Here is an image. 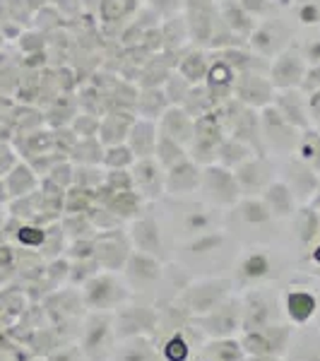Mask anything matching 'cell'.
Wrapping results in <instances>:
<instances>
[{
	"label": "cell",
	"instance_id": "obj_2",
	"mask_svg": "<svg viewBox=\"0 0 320 361\" xmlns=\"http://www.w3.org/2000/svg\"><path fill=\"white\" fill-rule=\"evenodd\" d=\"M226 137V128H224V116L222 109H214L205 116L195 121V135H193V154L195 161H212L217 159V149Z\"/></svg>",
	"mask_w": 320,
	"mask_h": 361
},
{
	"label": "cell",
	"instance_id": "obj_8",
	"mask_svg": "<svg viewBox=\"0 0 320 361\" xmlns=\"http://www.w3.org/2000/svg\"><path fill=\"white\" fill-rule=\"evenodd\" d=\"M214 20H217V10L212 5H188L185 8V22H188V37L190 44L205 49L212 39Z\"/></svg>",
	"mask_w": 320,
	"mask_h": 361
},
{
	"label": "cell",
	"instance_id": "obj_48",
	"mask_svg": "<svg viewBox=\"0 0 320 361\" xmlns=\"http://www.w3.org/2000/svg\"><path fill=\"white\" fill-rule=\"evenodd\" d=\"M318 126H320V123H318Z\"/></svg>",
	"mask_w": 320,
	"mask_h": 361
},
{
	"label": "cell",
	"instance_id": "obj_26",
	"mask_svg": "<svg viewBox=\"0 0 320 361\" xmlns=\"http://www.w3.org/2000/svg\"><path fill=\"white\" fill-rule=\"evenodd\" d=\"M241 46H246V39L238 37L236 32H231V29L226 27L217 15V20H214V29H212V39H209L207 49L224 51V49H241Z\"/></svg>",
	"mask_w": 320,
	"mask_h": 361
},
{
	"label": "cell",
	"instance_id": "obj_46",
	"mask_svg": "<svg viewBox=\"0 0 320 361\" xmlns=\"http://www.w3.org/2000/svg\"><path fill=\"white\" fill-rule=\"evenodd\" d=\"M188 226H190V229H205V226H207V217H205V214H200V212L190 214V217H188Z\"/></svg>",
	"mask_w": 320,
	"mask_h": 361
},
{
	"label": "cell",
	"instance_id": "obj_23",
	"mask_svg": "<svg viewBox=\"0 0 320 361\" xmlns=\"http://www.w3.org/2000/svg\"><path fill=\"white\" fill-rule=\"evenodd\" d=\"M154 154H156V161H159L164 169H173V166L183 164V161L188 159L183 145L176 142V140H171V137H166V135H161V133H159V137H156Z\"/></svg>",
	"mask_w": 320,
	"mask_h": 361
},
{
	"label": "cell",
	"instance_id": "obj_38",
	"mask_svg": "<svg viewBox=\"0 0 320 361\" xmlns=\"http://www.w3.org/2000/svg\"><path fill=\"white\" fill-rule=\"evenodd\" d=\"M299 22L306 27L320 25V5L313 3V0H306V3L299 5Z\"/></svg>",
	"mask_w": 320,
	"mask_h": 361
},
{
	"label": "cell",
	"instance_id": "obj_47",
	"mask_svg": "<svg viewBox=\"0 0 320 361\" xmlns=\"http://www.w3.org/2000/svg\"><path fill=\"white\" fill-rule=\"evenodd\" d=\"M316 258H318V260H320V248H318V253H316Z\"/></svg>",
	"mask_w": 320,
	"mask_h": 361
},
{
	"label": "cell",
	"instance_id": "obj_22",
	"mask_svg": "<svg viewBox=\"0 0 320 361\" xmlns=\"http://www.w3.org/2000/svg\"><path fill=\"white\" fill-rule=\"evenodd\" d=\"M260 128H263V135H267L270 140L289 137L296 133V128L289 126L272 104H267V106L260 109Z\"/></svg>",
	"mask_w": 320,
	"mask_h": 361
},
{
	"label": "cell",
	"instance_id": "obj_27",
	"mask_svg": "<svg viewBox=\"0 0 320 361\" xmlns=\"http://www.w3.org/2000/svg\"><path fill=\"white\" fill-rule=\"evenodd\" d=\"M104 152H106V147L99 142V137H80L70 154L82 164H99V161H104Z\"/></svg>",
	"mask_w": 320,
	"mask_h": 361
},
{
	"label": "cell",
	"instance_id": "obj_44",
	"mask_svg": "<svg viewBox=\"0 0 320 361\" xmlns=\"http://www.w3.org/2000/svg\"><path fill=\"white\" fill-rule=\"evenodd\" d=\"M224 238L219 236V234H207V236H202L200 241H195L193 246V253H205V250H212V248H217L219 243H222Z\"/></svg>",
	"mask_w": 320,
	"mask_h": 361
},
{
	"label": "cell",
	"instance_id": "obj_32",
	"mask_svg": "<svg viewBox=\"0 0 320 361\" xmlns=\"http://www.w3.org/2000/svg\"><path fill=\"white\" fill-rule=\"evenodd\" d=\"M99 116H92V114H78L75 116V121L70 123V128L75 130V135L78 137H97L99 133Z\"/></svg>",
	"mask_w": 320,
	"mask_h": 361
},
{
	"label": "cell",
	"instance_id": "obj_3",
	"mask_svg": "<svg viewBox=\"0 0 320 361\" xmlns=\"http://www.w3.org/2000/svg\"><path fill=\"white\" fill-rule=\"evenodd\" d=\"M306 70L308 63L304 61V54L296 46H289L279 56L272 58L267 73H270V82L275 90H301Z\"/></svg>",
	"mask_w": 320,
	"mask_h": 361
},
{
	"label": "cell",
	"instance_id": "obj_5",
	"mask_svg": "<svg viewBox=\"0 0 320 361\" xmlns=\"http://www.w3.org/2000/svg\"><path fill=\"white\" fill-rule=\"evenodd\" d=\"M275 87L263 73H238L234 82V99L251 109H263L275 99Z\"/></svg>",
	"mask_w": 320,
	"mask_h": 361
},
{
	"label": "cell",
	"instance_id": "obj_24",
	"mask_svg": "<svg viewBox=\"0 0 320 361\" xmlns=\"http://www.w3.org/2000/svg\"><path fill=\"white\" fill-rule=\"evenodd\" d=\"M253 154L255 152L246 142H241V140H236V137H229V135L224 137V142L219 145V149H217V159L222 161V166H238L251 159Z\"/></svg>",
	"mask_w": 320,
	"mask_h": 361
},
{
	"label": "cell",
	"instance_id": "obj_35",
	"mask_svg": "<svg viewBox=\"0 0 320 361\" xmlns=\"http://www.w3.org/2000/svg\"><path fill=\"white\" fill-rule=\"evenodd\" d=\"M104 183L111 190H130L133 188V173H128V169H111L104 178Z\"/></svg>",
	"mask_w": 320,
	"mask_h": 361
},
{
	"label": "cell",
	"instance_id": "obj_45",
	"mask_svg": "<svg viewBox=\"0 0 320 361\" xmlns=\"http://www.w3.org/2000/svg\"><path fill=\"white\" fill-rule=\"evenodd\" d=\"M306 106H308V116H313V121L320 123V90L311 92L306 99Z\"/></svg>",
	"mask_w": 320,
	"mask_h": 361
},
{
	"label": "cell",
	"instance_id": "obj_29",
	"mask_svg": "<svg viewBox=\"0 0 320 361\" xmlns=\"http://www.w3.org/2000/svg\"><path fill=\"white\" fill-rule=\"evenodd\" d=\"M265 197H267V207H270L275 214H282V217H287V214L292 212V207H294V197H292V193H289L287 185H282V183H272L270 188H267Z\"/></svg>",
	"mask_w": 320,
	"mask_h": 361
},
{
	"label": "cell",
	"instance_id": "obj_1",
	"mask_svg": "<svg viewBox=\"0 0 320 361\" xmlns=\"http://www.w3.org/2000/svg\"><path fill=\"white\" fill-rule=\"evenodd\" d=\"M219 109H222V116H224L226 135L241 140V142H246L258 157H265L263 128H260L258 109L246 106V104H241L238 99H229V102Z\"/></svg>",
	"mask_w": 320,
	"mask_h": 361
},
{
	"label": "cell",
	"instance_id": "obj_21",
	"mask_svg": "<svg viewBox=\"0 0 320 361\" xmlns=\"http://www.w3.org/2000/svg\"><path fill=\"white\" fill-rule=\"evenodd\" d=\"M200 183V171L193 161L185 159L183 164L168 169V176H166V188L173 190V193H181V190H190Z\"/></svg>",
	"mask_w": 320,
	"mask_h": 361
},
{
	"label": "cell",
	"instance_id": "obj_33",
	"mask_svg": "<svg viewBox=\"0 0 320 361\" xmlns=\"http://www.w3.org/2000/svg\"><path fill=\"white\" fill-rule=\"evenodd\" d=\"M241 212H243V219H248V222H253V224L267 222V217H270V207L260 200H246L241 205Z\"/></svg>",
	"mask_w": 320,
	"mask_h": 361
},
{
	"label": "cell",
	"instance_id": "obj_9",
	"mask_svg": "<svg viewBox=\"0 0 320 361\" xmlns=\"http://www.w3.org/2000/svg\"><path fill=\"white\" fill-rule=\"evenodd\" d=\"M272 106L296 130H306L308 128V106L301 90H279V94L272 99Z\"/></svg>",
	"mask_w": 320,
	"mask_h": 361
},
{
	"label": "cell",
	"instance_id": "obj_40",
	"mask_svg": "<svg viewBox=\"0 0 320 361\" xmlns=\"http://www.w3.org/2000/svg\"><path fill=\"white\" fill-rule=\"evenodd\" d=\"M320 90V66H308L306 70V78L301 82V92L304 94H311V92Z\"/></svg>",
	"mask_w": 320,
	"mask_h": 361
},
{
	"label": "cell",
	"instance_id": "obj_10",
	"mask_svg": "<svg viewBox=\"0 0 320 361\" xmlns=\"http://www.w3.org/2000/svg\"><path fill=\"white\" fill-rule=\"evenodd\" d=\"M156 130L161 133V135L176 140V142H181L183 147L185 145L193 142V135H195V121L190 118L188 114L183 111L181 106H168L164 114H161L159 118V128Z\"/></svg>",
	"mask_w": 320,
	"mask_h": 361
},
{
	"label": "cell",
	"instance_id": "obj_6",
	"mask_svg": "<svg viewBox=\"0 0 320 361\" xmlns=\"http://www.w3.org/2000/svg\"><path fill=\"white\" fill-rule=\"evenodd\" d=\"M234 82H236L234 70L226 66L222 58L209 54V66H207V75H205L202 87L207 90L214 106H224L229 99H234Z\"/></svg>",
	"mask_w": 320,
	"mask_h": 361
},
{
	"label": "cell",
	"instance_id": "obj_12",
	"mask_svg": "<svg viewBox=\"0 0 320 361\" xmlns=\"http://www.w3.org/2000/svg\"><path fill=\"white\" fill-rule=\"evenodd\" d=\"M156 137H159V130H156L154 121L137 118L135 123H133L130 133H128L125 145L133 149L135 159H144V157H152L154 154Z\"/></svg>",
	"mask_w": 320,
	"mask_h": 361
},
{
	"label": "cell",
	"instance_id": "obj_4",
	"mask_svg": "<svg viewBox=\"0 0 320 361\" xmlns=\"http://www.w3.org/2000/svg\"><path fill=\"white\" fill-rule=\"evenodd\" d=\"M289 39L292 32L277 20H265L263 25H255L253 34L248 37V46L253 49V54L263 58H275L282 54L284 49H289Z\"/></svg>",
	"mask_w": 320,
	"mask_h": 361
},
{
	"label": "cell",
	"instance_id": "obj_39",
	"mask_svg": "<svg viewBox=\"0 0 320 361\" xmlns=\"http://www.w3.org/2000/svg\"><path fill=\"white\" fill-rule=\"evenodd\" d=\"M104 178H106V176H101V173H99L94 166H87V164L80 169L78 176H75V180H78V183L82 185V188H87V185H92V188H94V185L101 183Z\"/></svg>",
	"mask_w": 320,
	"mask_h": 361
},
{
	"label": "cell",
	"instance_id": "obj_41",
	"mask_svg": "<svg viewBox=\"0 0 320 361\" xmlns=\"http://www.w3.org/2000/svg\"><path fill=\"white\" fill-rule=\"evenodd\" d=\"M241 8L246 10L251 17H260L270 13V0H238Z\"/></svg>",
	"mask_w": 320,
	"mask_h": 361
},
{
	"label": "cell",
	"instance_id": "obj_34",
	"mask_svg": "<svg viewBox=\"0 0 320 361\" xmlns=\"http://www.w3.org/2000/svg\"><path fill=\"white\" fill-rule=\"evenodd\" d=\"M78 135H75L73 128H56L54 130V147L61 149V154H70L73 152V147L78 145Z\"/></svg>",
	"mask_w": 320,
	"mask_h": 361
},
{
	"label": "cell",
	"instance_id": "obj_43",
	"mask_svg": "<svg viewBox=\"0 0 320 361\" xmlns=\"http://www.w3.org/2000/svg\"><path fill=\"white\" fill-rule=\"evenodd\" d=\"M304 61L308 66H320V37H313L304 46Z\"/></svg>",
	"mask_w": 320,
	"mask_h": 361
},
{
	"label": "cell",
	"instance_id": "obj_7",
	"mask_svg": "<svg viewBox=\"0 0 320 361\" xmlns=\"http://www.w3.org/2000/svg\"><path fill=\"white\" fill-rule=\"evenodd\" d=\"M135 121H137L135 111H121V109H111V111H106L101 116V121H99V133H97L99 142H101L104 147L123 145Z\"/></svg>",
	"mask_w": 320,
	"mask_h": 361
},
{
	"label": "cell",
	"instance_id": "obj_37",
	"mask_svg": "<svg viewBox=\"0 0 320 361\" xmlns=\"http://www.w3.org/2000/svg\"><path fill=\"white\" fill-rule=\"evenodd\" d=\"M267 267H270V263H267V258L263 253H253L246 258V263H243V275L246 277H263L267 272Z\"/></svg>",
	"mask_w": 320,
	"mask_h": 361
},
{
	"label": "cell",
	"instance_id": "obj_31",
	"mask_svg": "<svg viewBox=\"0 0 320 361\" xmlns=\"http://www.w3.org/2000/svg\"><path fill=\"white\" fill-rule=\"evenodd\" d=\"M104 164L109 169H128L135 164V154L128 145H113V147H106L104 152Z\"/></svg>",
	"mask_w": 320,
	"mask_h": 361
},
{
	"label": "cell",
	"instance_id": "obj_42",
	"mask_svg": "<svg viewBox=\"0 0 320 361\" xmlns=\"http://www.w3.org/2000/svg\"><path fill=\"white\" fill-rule=\"evenodd\" d=\"M149 8L154 10L156 15H176L178 8H181V3L178 0H149Z\"/></svg>",
	"mask_w": 320,
	"mask_h": 361
},
{
	"label": "cell",
	"instance_id": "obj_16",
	"mask_svg": "<svg viewBox=\"0 0 320 361\" xmlns=\"http://www.w3.org/2000/svg\"><path fill=\"white\" fill-rule=\"evenodd\" d=\"M161 39H164V51H183L190 44L188 37V22L185 15H168L159 25Z\"/></svg>",
	"mask_w": 320,
	"mask_h": 361
},
{
	"label": "cell",
	"instance_id": "obj_15",
	"mask_svg": "<svg viewBox=\"0 0 320 361\" xmlns=\"http://www.w3.org/2000/svg\"><path fill=\"white\" fill-rule=\"evenodd\" d=\"M171 106L161 87H152V90H140L135 102V116L144 121H159L161 114Z\"/></svg>",
	"mask_w": 320,
	"mask_h": 361
},
{
	"label": "cell",
	"instance_id": "obj_13",
	"mask_svg": "<svg viewBox=\"0 0 320 361\" xmlns=\"http://www.w3.org/2000/svg\"><path fill=\"white\" fill-rule=\"evenodd\" d=\"M219 20L224 22L231 32H236L238 37L248 39L255 29V17H251L246 10L241 8L238 0H219V10H217Z\"/></svg>",
	"mask_w": 320,
	"mask_h": 361
},
{
	"label": "cell",
	"instance_id": "obj_11",
	"mask_svg": "<svg viewBox=\"0 0 320 361\" xmlns=\"http://www.w3.org/2000/svg\"><path fill=\"white\" fill-rule=\"evenodd\" d=\"M207 66H209V54L200 46H185L178 56V66L176 73H181L190 85H202L207 75Z\"/></svg>",
	"mask_w": 320,
	"mask_h": 361
},
{
	"label": "cell",
	"instance_id": "obj_28",
	"mask_svg": "<svg viewBox=\"0 0 320 361\" xmlns=\"http://www.w3.org/2000/svg\"><path fill=\"white\" fill-rule=\"evenodd\" d=\"M299 157L313 166V171H320V130H304L299 140Z\"/></svg>",
	"mask_w": 320,
	"mask_h": 361
},
{
	"label": "cell",
	"instance_id": "obj_36",
	"mask_svg": "<svg viewBox=\"0 0 320 361\" xmlns=\"http://www.w3.org/2000/svg\"><path fill=\"white\" fill-rule=\"evenodd\" d=\"M135 231H137V238H140V243H142V248H147V250H156V248H159V231H156L154 222L137 224Z\"/></svg>",
	"mask_w": 320,
	"mask_h": 361
},
{
	"label": "cell",
	"instance_id": "obj_19",
	"mask_svg": "<svg viewBox=\"0 0 320 361\" xmlns=\"http://www.w3.org/2000/svg\"><path fill=\"white\" fill-rule=\"evenodd\" d=\"M80 114V104H78V94H61L54 104L49 106V114H46V121L54 128H68L75 121V116Z\"/></svg>",
	"mask_w": 320,
	"mask_h": 361
},
{
	"label": "cell",
	"instance_id": "obj_30",
	"mask_svg": "<svg viewBox=\"0 0 320 361\" xmlns=\"http://www.w3.org/2000/svg\"><path fill=\"white\" fill-rule=\"evenodd\" d=\"M190 87H193V85H190L181 73H176V70H173V73L168 75V80L164 82L161 90H164V94H166V99H168V104H171V106H181L185 94L190 92Z\"/></svg>",
	"mask_w": 320,
	"mask_h": 361
},
{
	"label": "cell",
	"instance_id": "obj_20",
	"mask_svg": "<svg viewBox=\"0 0 320 361\" xmlns=\"http://www.w3.org/2000/svg\"><path fill=\"white\" fill-rule=\"evenodd\" d=\"M133 183H137L144 190V195H156L161 188V173L159 164L152 157H144V159H135V173H133Z\"/></svg>",
	"mask_w": 320,
	"mask_h": 361
},
{
	"label": "cell",
	"instance_id": "obj_17",
	"mask_svg": "<svg viewBox=\"0 0 320 361\" xmlns=\"http://www.w3.org/2000/svg\"><path fill=\"white\" fill-rule=\"evenodd\" d=\"M205 185L219 197V200H234L238 193V183H236L234 173L222 164L219 166L212 164L205 169Z\"/></svg>",
	"mask_w": 320,
	"mask_h": 361
},
{
	"label": "cell",
	"instance_id": "obj_25",
	"mask_svg": "<svg viewBox=\"0 0 320 361\" xmlns=\"http://www.w3.org/2000/svg\"><path fill=\"white\" fill-rule=\"evenodd\" d=\"M181 109H183V111L188 114L193 121H197L200 116H205V114H209V111H214V109H219V106H214V102L209 99L205 87H202V85H193V87H190L188 94H185L183 104H181Z\"/></svg>",
	"mask_w": 320,
	"mask_h": 361
},
{
	"label": "cell",
	"instance_id": "obj_14",
	"mask_svg": "<svg viewBox=\"0 0 320 361\" xmlns=\"http://www.w3.org/2000/svg\"><path fill=\"white\" fill-rule=\"evenodd\" d=\"M137 0H99V20L104 22V29L121 27L123 29L128 25L133 15H135Z\"/></svg>",
	"mask_w": 320,
	"mask_h": 361
},
{
	"label": "cell",
	"instance_id": "obj_18",
	"mask_svg": "<svg viewBox=\"0 0 320 361\" xmlns=\"http://www.w3.org/2000/svg\"><path fill=\"white\" fill-rule=\"evenodd\" d=\"M238 188L243 190H258L265 185L267 180V166L263 161V157H251L248 161L236 166V173H234Z\"/></svg>",
	"mask_w": 320,
	"mask_h": 361
}]
</instances>
